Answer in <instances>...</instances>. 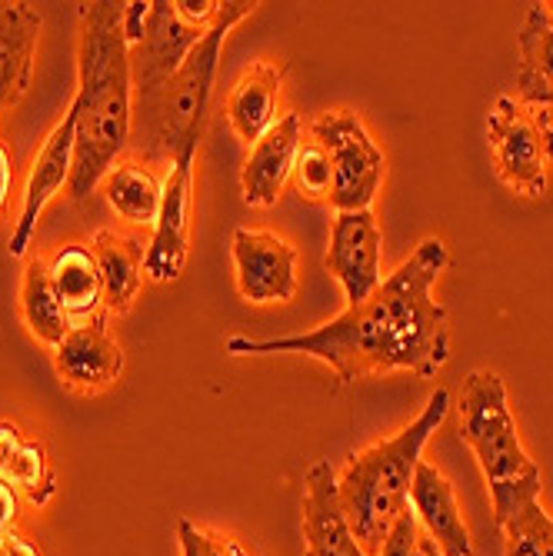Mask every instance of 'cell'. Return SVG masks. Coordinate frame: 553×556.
<instances>
[{"label": "cell", "instance_id": "cell-29", "mask_svg": "<svg viewBox=\"0 0 553 556\" xmlns=\"http://www.w3.org/2000/svg\"><path fill=\"white\" fill-rule=\"evenodd\" d=\"M17 523V490L0 477V540H8Z\"/></svg>", "mask_w": 553, "mask_h": 556}, {"label": "cell", "instance_id": "cell-19", "mask_svg": "<svg viewBox=\"0 0 553 556\" xmlns=\"http://www.w3.org/2000/svg\"><path fill=\"white\" fill-rule=\"evenodd\" d=\"M520 67L517 100L530 108H553V17L543 4H530L517 34Z\"/></svg>", "mask_w": 553, "mask_h": 556}, {"label": "cell", "instance_id": "cell-14", "mask_svg": "<svg viewBox=\"0 0 553 556\" xmlns=\"http://www.w3.org/2000/svg\"><path fill=\"white\" fill-rule=\"evenodd\" d=\"M300 143H304L300 140V117L287 114L254 147H250V154L243 161V174H240L243 200L250 207H274L277 204L284 184L290 180Z\"/></svg>", "mask_w": 553, "mask_h": 556}, {"label": "cell", "instance_id": "cell-4", "mask_svg": "<svg viewBox=\"0 0 553 556\" xmlns=\"http://www.w3.org/2000/svg\"><path fill=\"white\" fill-rule=\"evenodd\" d=\"M257 4L254 0H224L217 21L204 30L161 93L154 114L140 124V154L147 161H171V167H193L200 137H204L221 47L234 24H240Z\"/></svg>", "mask_w": 553, "mask_h": 556}, {"label": "cell", "instance_id": "cell-2", "mask_svg": "<svg viewBox=\"0 0 553 556\" xmlns=\"http://www.w3.org/2000/svg\"><path fill=\"white\" fill-rule=\"evenodd\" d=\"M77 117L71 197L87 200L104 180L134 134V80L130 43L124 37V4L93 0L80 4V47H77Z\"/></svg>", "mask_w": 553, "mask_h": 556}, {"label": "cell", "instance_id": "cell-27", "mask_svg": "<svg viewBox=\"0 0 553 556\" xmlns=\"http://www.w3.org/2000/svg\"><path fill=\"white\" fill-rule=\"evenodd\" d=\"M177 540H180V556H250L247 546H240L237 540L200 530L187 517L177 523Z\"/></svg>", "mask_w": 553, "mask_h": 556}, {"label": "cell", "instance_id": "cell-30", "mask_svg": "<svg viewBox=\"0 0 553 556\" xmlns=\"http://www.w3.org/2000/svg\"><path fill=\"white\" fill-rule=\"evenodd\" d=\"M21 443H24V437L14 424H0V470L8 467V460L14 457Z\"/></svg>", "mask_w": 553, "mask_h": 556}, {"label": "cell", "instance_id": "cell-22", "mask_svg": "<svg viewBox=\"0 0 553 556\" xmlns=\"http://www.w3.org/2000/svg\"><path fill=\"white\" fill-rule=\"evenodd\" d=\"M108 204L130 224H158L161 200H164V184L158 174L140 164H121L104 177Z\"/></svg>", "mask_w": 553, "mask_h": 556}, {"label": "cell", "instance_id": "cell-8", "mask_svg": "<svg viewBox=\"0 0 553 556\" xmlns=\"http://www.w3.org/2000/svg\"><path fill=\"white\" fill-rule=\"evenodd\" d=\"M204 30L187 24L171 0H150V17L143 40L130 47V80H134V117L143 124L154 114L161 93L187 61Z\"/></svg>", "mask_w": 553, "mask_h": 556}, {"label": "cell", "instance_id": "cell-17", "mask_svg": "<svg viewBox=\"0 0 553 556\" xmlns=\"http://www.w3.org/2000/svg\"><path fill=\"white\" fill-rule=\"evenodd\" d=\"M40 14L30 4L0 0V114L11 111L30 87Z\"/></svg>", "mask_w": 553, "mask_h": 556}, {"label": "cell", "instance_id": "cell-31", "mask_svg": "<svg viewBox=\"0 0 553 556\" xmlns=\"http://www.w3.org/2000/svg\"><path fill=\"white\" fill-rule=\"evenodd\" d=\"M11 187H14V164H11V150L0 143V211L8 207L11 200Z\"/></svg>", "mask_w": 553, "mask_h": 556}, {"label": "cell", "instance_id": "cell-12", "mask_svg": "<svg viewBox=\"0 0 553 556\" xmlns=\"http://www.w3.org/2000/svg\"><path fill=\"white\" fill-rule=\"evenodd\" d=\"M304 556H367L347 523L337 493V473L317 460L304 477Z\"/></svg>", "mask_w": 553, "mask_h": 556}, {"label": "cell", "instance_id": "cell-5", "mask_svg": "<svg viewBox=\"0 0 553 556\" xmlns=\"http://www.w3.org/2000/svg\"><path fill=\"white\" fill-rule=\"evenodd\" d=\"M461 440L477 453V464L490 486L497 527H504L524 500L540 496V467L520 443L517 420L507 407V387L493 370H474L464 380Z\"/></svg>", "mask_w": 553, "mask_h": 556}, {"label": "cell", "instance_id": "cell-32", "mask_svg": "<svg viewBox=\"0 0 553 556\" xmlns=\"http://www.w3.org/2000/svg\"><path fill=\"white\" fill-rule=\"evenodd\" d=\"M0 556H43V553H40L30 540L11 533L8 540H0Z\"/></svg>", "mask_w": 553, "mask_h": 556}, {"label": "cell", "instance_id": "cell-15", "mask_svg": "<svg viewBox=\"0 0 553 556\" xmlns=\"http://www.w3.org/2000/svg\"><path fill=\"white\" fill-rule=\"evenodd\" d=\"M411 510L420 520L424 533L440 546L443 556H474V543L461 517L454 483L424 460L417 464V473L411 483Z\"/></svg>", "mask_w": 553, "mask_h": 556}, {"label": "cell", "instance_id": "cell-28", "mask_svg": "<svg viewBox=\"0 0 553 556\" xmlns=\"http://www.w3.org/2000/svg\"><path fill=\"white\" fill-rule=\"evenodd\" d=\"M147 17H150V4H143V0H130V4H124V37L130 47H137L143 40Z\"/></svg>", "mask_w": 553, "mask_h": 556}, {"label": "cell", "instance_id": "cell-10", "mask_svg": "<svg viewBox=\"0 0 553 556\" xmlns=\"http://www.w3.org/2000/svg\"><path fill=\"white\" fill-rule=\"evenodd\" d=\"M240 296L250 303H287L297 293V250L267 230H234Z\"/></svg>", "mask_w": 553, "mask_h": 556}, {"label": "cell", "instance_id": "cell-20", "mask_svg": "<svg viewBox=\"0 0 553 556\" xmlns=\"http://www.w3.org/2000/svg\"><path fill=\"white\" fill-rule=\"evenodd\" d=\"M47 270L67 320H87L100 311V303H104V280H100L93 250L71 243L47 264Z\"/></svg>", "mask_w": 553, "mask_h": 556}, {"label": "cell", "instance_id": "cell-25", "mask_svg": "<svg viewBox=\"0 0 553 556\" xmlns=\"http://www.w3.org/2000/svg\"><path fill=\"white\" fill-rule=\"evenodd\" d=\"M17 493H24L30 503L43 507V503L58 493V483H54V470H50V460H47V450L43 443H21L17 453L8 460V467L0 470Z\"/></svg>", "mask_w": 553, "mask_h": 556}, {"label": "cell", "instance_id": "cell-21", "mask_svg": "<svg viewBox=\"0 0 553 556\" xmlns=\"http://www.w3.org/2000/svg\"><path fill=\"white\" fill-rule=\"evenodd\" d=\"M90 250L100 267V280H104V303L111 311H127L140 290L147 250L140 247V240L111 230H100Z\"/></svg>", "mask_w": 553, "mask_h": 556}, {"label": "cell", "instance_id": "cell-24", "mask_svg": "<svg viewBox=\"0 0 553 556\" xmlns=\"http://www.w3.org/2000/svg\"><path fill=\"white\" fill-rule=\"evenodd\" d=\"M500 530L507 536V556H553V517L540 496L524 500Z\"/></svg>", "mask_w": 553, "mask_h": 556}, {"label": "cell", "instance_id": "cell-9", "mask_svg": "<svg viewBox=\"0 0 553 556\" xmlns=\"http://www.w3.org/2000/svg\"><path fill=\"white\" fill-rule=\"evenodd\" d=\"M380 227L374 211H347L334 217L330 247H327V270L340 280L350 307L364 303L380 283Z\"/></svg>", "mask_w": 553, "mask_h": 556}, {"label": "cell", "instance_id": "cell-23", "mask_svg": "<svg viewBox=\"0 0 553 556\" xmlns=\"http://www.w3.org/2000/svg\"><path fill=\"white\" fill-rule=\"evenodd\" d=\"M21 311H24V320H27L30 333L40 343H50V346H58L74 327L67 320L64 307H61L58 290H54V283H50V270H47L43 261L27 264L24 287H21Z\"/></svg>", "mask_w": 553, "mask_h": 556}, {"label": "cell", "instance_id": "cell-18", "mask_svg": "<svg viewBox=\"0 0 553 556\" xmlns=\"http://www.w3.org/2000/svg\"><path fill=\"white\" fill-rule=\"evenodd\" d=\"M284 74H287V67L254 64L237 77V84L227 97V121L247 147H254L277 124Z\"/></svg>", "mask_w": 553, "mask_h": 556}, {"label": "cell", "instance_id": "cell-11", "mask_svg": "<svg viewBox=\"0 0 553 556\" xmlns=\"http://www.w3.org/2000/svg\"><path fill=\"white\" fill-rule=\"evenodd\" d=\"M74 137H77V117L67 111L64 121L54 127L40 147V154L34 157L27 187H24V207L21 217L11 230V257H24L34 227L43 214V207L61 193V187L71 184V170H74Z\"/></svg>", "mask_w": 553, "mask_h": 556}, {"label": "cell", "instance_id": "cell-16", "mask_svg": "<svg viewBox=\"0 0 553 556\" xmlns=\"http://www.w3.org/2000/svg\"><path fill=\"white\" fill-rule=\"evenodd\" d=\"M58 374L84 390L108 387L124 370V350L100 324H74L71 333L54 346Z\"/></svg>", "mask_w": 553, "mask_h": 556}, {"label": "cell", "instance_id": "cell-3", "mask_svg": "<svg viewBox=\"0 0 553 556\" xmlns=\"http://www.w3.org/2000/svg\"><path fill=\"white\" fill-rule=\"evenodd\" d=\"M447 410L450 390L437 387L414 424H407L390 440H380L361 453H350L343 473L337 477L340 507L367 556L380 553L393 520L411 507V483L417 464L424 457L427 440L447 420Z\"/></svg>", "mask_w": 553, "mask_h": 556}, {"label": "cell", "instance_id": "cell-13", "mask_svg": "<svg viewBox=\"0 0 553 556\" xmlns=\"http://www.w3.org/2000/svg\"><path fill=\"white\" fill-rule=\"evenodd\" d=\"M190 180L193 167H171L164 180V200L154 224V237L147 243L143 274L158 283L177 280L187 264V214H190Z\"/></svg>", "mask_w": 553, "mask_h": 556}, {"label": "cell", "instance_id": "cell-7", "mask_svg": "<svg viewBox=\"0 0 553 556\" xmlns=\"http://www.w3.org/2000/svg\"><path fill=\"white\" fill-rule=\"evenodd\" d=\"M311 134L327 150L334 167V211H370L387 164L364 121L354 111H327L311 124Z\"/></svg>", "mask_w": 553, "mask_h": 556}, {"label": "cell", "instance_id": "cell-6", "mask_svg": "<svg viewBox=\"0 0 553 556\" xmlns=\"http://www.w3.org/2000/svg\"><path fill=\"white\" fill-rule=\"evenodd\" d=\"M497 170L507 187L524 197H543L553 170V117L546 108L520 104L517 97H497L487 117Z\"/></svg>", "mask_w": 553, "mask_h": 556}, {"label": "cell", "instance_id": "cell-26", "mask_svg": "<svg viewBox=\"0 0 553 556\" xmlns=\"http://www.w3.org/2000/svg\"><path fill=\"white\" fill-rule=\"evenodd\" d=\"M290 177H293L300 197H307V200H330V193H334V167H330L327 150L317 140L300 143Z\"/></svg>", "mask_w": 553, "mask_h": 556}, {"label": "cell", "instance_id": "cell-1", "mask_svg": "<svg viewBox=\"0 0 553 556\" xmlns=\"http://www.w3.org/2000/svg\"><path fill=\"white\" fill-rule=\"evenodd\" d=\"M447 261V243L440 237H427L364 303L347 307L330 324L277 340L230 337L227 353L234 357L304 353L324 361L340 383L387 370H411L430 380L450 361L447 311L430 296Z\"/></svg>", "mask_w": 553, "mask_h": 556}]
</instances>
